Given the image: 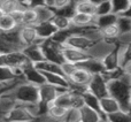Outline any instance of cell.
Wrapping results in <instances>:
<instances>
[{
	"mask_svg": "<svg viewBox=\"0 0 131 122\" xmlns=\"http://www.w3.org/2000/svg\"><path fill=\"white\" fill-rule=\"evenodd\" d=\"M108 96L116 100L121 109L131 112V83L120 77L107 82Z\"/></svg>",
	"mask_w": 131,
	"mask_h": 122,
	"instance_id": "obj_1",
	"label": "cell"
},
{
	"mask_svg": "<svg viewBox=\"0 0 131 122\" xmlns=\"http://www.w3.org/2000/svg\"><path fill=\"white\" fill-rule=\"evenodd\" d=\"M17 103H38L39 88L25 81H21L12 90Z\"/></svg>",
	"mask_w": 131,
	"mask_h": 122,
	"instance_id": "obj_2",
	"label": "cell"
},
{
	"mask_svg": "<svg viewBox=\"0 0 131 122\" xmlns=\"http://www.w3.org/2000/svg\"><path fill=\"white\" fill-rule=\"evenodd\" d=\"M41 51L44 54V59L47 61H52V62L62 63L64 62L63 57H62V47L63 44H59L57 42L52 40V39H46L40 43Z\"/></svg>",
	"mask_w": 131,
	"mask_h": 122,
	"instance_id": "obj_3",
	"label": "cell"
},
{
	"mask_svg": "<svg viewBox=\"0 0 131 122\" xmlns=\"http://www.w3.org/2000/svg\"><path fill=\"white\" fill-rule=\"evenodd\" d=\"M30 61L27 59L22 50L13 51V52L0 54V66L8 68H23Z\"/></svg>",
	"mask_w": 131,
	"mask_h": 122,
	"instance_id": "obj_4",
	"label": "cell"
},
{
	"mask_svg": "<svg viewBox=\"0 0 131 122\" xmlns=\"http://www.w3.org/2000/svg\"><path fill=\"white\" fill-rule=\"evenodd\" d=\"M38 88H39V100L38 101L41 103V104H45V105L53 104L54 99L57 98V96L59 95V93L68 90V89L58 88V86L51 85V84H47V83L41 84Z\"/></svg>",
	"mask_w": 131,
	"mask_h": 122,
	"instance_id": "obj_5",
	"label": "cell"
},
{
	"mask_svg": "<svg viewBox=\"0 0 131 122\" xmlns=\"http://www.w3.org/2000/svg\"><path fill=\"white\" fill-rule=\"evenodd\" d=\"M86 90L89 92L93 93L94 96H97L98 98H102L108 96V90H107V81L104 78L101 74H95L92 75L90 83L88 84Z\"/></svg>",
	"mask_w": 131,
	"mask_h": 122,
	"instance_id": "obj_6",
	"label": "cell"
},
{
	"mask_svg": "<svg viewBox=\"0 0 131 122\" xmlns=\"http://www.w3.org/2000/svg\"><path fill=\"white\" fill-rule=\"evenodd\" d=\"M22 78L28 83H31L34 85H41V84L46 83L45 77H44L43 73L39 72L34 63L29 62L22 68Z\"/></svg>",
	"mask_w": 131,
	"mask_h": 122,
	"instance_id": "obj_7",
	"label": "cell"
},
{
	"mask_svg": "<svg viewBox=\"0 0 131 122\" xmlns=\"http://www.w3.org/2000/svg\"><path fill=\"white\" fill-rule=\"evenodd\" d=\"M115 46H116V43H114V42H108L102 39V40H99L97 43H93L92 46L88 50V53L91 58H95V59L101 60Z\"/></svg>",
	"mask_w": 131,
	"mask_h": 122,
	"instance_id": "obj_8",
	"label": "cell"
},
{
	"mask_svg": "<svg viewBox=\"0 0 131 122\" xmlns=\"http://www.w3.org/2000/svg\"><path fill=\"white\" fill-rule=\"evenodd\" d=\"M18 31V38H20V43L22 45V48L24 46L31 45V44L41 43L39 40L38 36H37V31L35 29V25H21L17 29Z\"/></svg>",
	"mask_w": 131,
	"mask_h": 122,
	"instance_id": "obj_9",
	"label": "cell"
},
{
	"mask_svg": "<svg viewBox=\"0 0 131 122\" xmlns=\"http://www.w3.org/2000/svg\"><path fill=\"white\" fill-rule=\"evenodd\" d=\"M34 119L29 112L23 107L21 103H17L6 115H4V122H28Z\"/></svg>",
	"mask_w": 131,
	"mask_h": 122,
	"instance_id": "obj_10",
	"label": "cell"
},
{
	"mask_svg": "<svg viewBox=\"0 0 131 122\" xmlns=\"http://www.w3.org/2000/svg\"><path fill=\"white\" fill-rule=\"evenodd\" d=\"M62 57H63L64 62L75 63V65L91 58L89 55L88 51L78 50V48H74V47L66 46V45H63V47H62Z\"/></svg>",
	"mask_w": 131,
	"mask_h": 122,
	"instance_id": "obj_11",
	"label": "cell"
},
{
	"mask_svg": "<svg viewBox=\"0 0 131 122\" xmlns=\"http://www.w3.org/2000/svg\"><path fill=\"white\" fill-rule=\"evenodd\" d=\"M71 35L67 38V40L64 42L63 45L66 46H70L74 48H78V50H83V51H88L89 48L92 46V42L90 39H88L84 35L78 34V32H74L72 28H70Z\"/></svg>",
	"mask_w": 131,
	"mask_h": 122,
	"instance_id": "obj_12",
	"label": "cell"
},
{
	"mask_svg": "<svg viewBox=\"0 0 131 122\" xmlns=\"http://www.w3.org/2000/svg\"><path fill=\"white\" fill-rule=\"evenodd\" d=\"M91 77L92 75L89 72L82 69L77 66V68L75 69V72L72 73L70 76H68V82L69 84H72V85H78V86H84V88H88V84L90 83Z\"/></svg>",
	"mask_w": 131,
	"mask_h": 122,
	"instance_id": "obj_13",
	"label": "cell"
},
{
	"mask_svg": "<svg viewBox=\"0 0 131 122\" xmlns=\"http://www.w3.org/2000/svg\"><path fill=\"white\" fill-rule=\"evenodd\" d=\"M35 29L37 31V36H38L39 40H41V42L46 40V39H51L58 31V29L52 23V21L37 23L35 25Z\"/></svg>",
	"mask_w": 131,
	"mask_h": 122,
	"instance_id": "obj_14",
	"label": "cell"
},
{
	"mask_svg": "<svg viewBox=\"0 0 131 122\" xmlns=\"http://www.w3.org/2000/svg\"><path fill=\"white\" fill-rule=\"evenodd\" d=\"M22 52L24 53L27 59L31 63H34V65L39 62V61L45 60L44 59L43 51H41L40 43H36V44H31V45L24 46V47L22 48Z\"/></svg>",
	"mask_w": 131,
	"mask_h": 122,
	"instance_id": "obj_15",
	"label": "cell"
},
{
	"mask_svg": "<svg viewBox=\"0 0 131 122\" xmlns=\"http://www.w3.org/2000/svg\"><path fill=\"white\" fill-rule=\"evenodd\" d=\"M79 68L89 72L91 75H95V74H102L105 72L104 65H102L101 60L95 59V58H89V59L82 61V62L77 63Z\"/></svg>",
	"mask_w": 131,
	"mask_h": 122,
	"instance_id": "obj_16",
	"label": "cell"
},
{
	"mask_svg": "<svg viewBox=\"0 0 131 122\" xmlns=\"http://www.w3.org/2000/svg\"><path fill=\"white\" fill-rule=\"evenodd\" d=\"M71 27L74 28H88V27H95V16L89 15L83 13H75L71 16Z\"/></svg>",
	"mask_w": 131,
	"mask_h": 122,
	"instance_id": "obj_17",
	"label": "cell"
},
{
	"mask_svg": "<svg viewBox=\"0 0 131 122\" xmlns=\"http://www.w3.org/2000/svg\"><path fill=\"white\" fill-rule=\"evenodd\" d=\"M101 62L104 65L105 70H114L120 67V58H118V45L116 46L104 58L101 59Z\"/></svg>",
	"mask_w": 131,
	"mask_h": 122,
	"instance_id": "obj_18",
	"label": "cell"
},
{
	"mask_svg": "<svg viewBox=\"0 0 131 122\" xmlns=\"http://www.w3.org/2000/svg\"><path fill=\"white\" fill-rule=\"evenodd\" d=\"M102 119H107V116L90 108L86 105H83L79 108V120H81V122H99Z\"/></svg>",
	"mask_w": 131,
	"mask_h": 122,
	"instance_id": "obj_19",
	"label": "cell"
},
{
	"mask_svg": "<svg viewBox=\"0 0 131 122\" xmlns=\"http://www.w3.org/2000/svg\"><path fill=\"white\" fill-rule=\"evenodd\" d=\"M17 104L15 97L13 96L12 91H6V92L0 93V114L6 115L12 108L15 107Z\"/></svg>",
	"mask_w": 131,
	"mask_h": 122,
	"instance_id": "obj_20",
	"label": "cell"
},
{
	"mask_svg": "<svg viewBox=\"0 0 131 122\" xmlns=\"http://www.w3.org/2000/svg\"><path fill=\"white\" fill-rule=\"evenodd\" d=\"M100 109H101V113L107 116L112 113L120 111L121 107L114 98H112L111 96H106V97L100 98Z\"/></svg>",
	"mask_w": 131,
	"mask_h": 122,
	"instance_id": "obj_21",
	"label": "cell"
},
{
	"mask_svg": "<svg viewBox=\"0 0 131 122\" xmlns=\"http://www.w3.org/2000/svg\"><path fill=\"white\" fill-rule=\"evenodd\" d=\"M35 67L41 73H52V74L64 75L61 65L57 62H52V61H47V60L39 61V62L35 63Z\"/></svg>",
	"mask_w": 131,
	"mask_h": 122,
	"instance_id": "obj_22",
	"label": "cell"
},
{
	"mask_svg": "<svg viewBox=\"0 0 131 122\" xmlns=\"http://www.w3.org/2000/svg\"><path fill=\"white\" fill-rule=\"evenodd\" d=\"M43 75L45 77V81L47 84L58 86V88H69V82H68V78L64 75L52 74V73H43Z\"/></svg>",
	"mask_w": 131,
	"mask_h": 122,
	"instance_id": "obj_23",
	"label": "cell"
},
{
	"mask_svg": "<svg viewBox=\"0 0 131 122\" xmlns=\"http://www.w3.org/2000/svg\"><path fill=\"white\" fill-rule=\"evenodd\" d=\"M82 97H83V100H84V105H86V106H89L90 108L94 109V111L99 112L100 114H102L101 109H100V99L97 96H94L93 93L89 92V91L86 90L82 93ZM102 115H104V114H102Z\"/></svg>",
	"mask_w": 131,
	"mask_h": 122,
	"instance_id": "obj_24",
	"label": "cell"
},
{
	"mask_svg": "<svg viewBox=\"0 0 131 122\" xmlns=\"http://www.w3.org/2000/svg\"><path fill=\"white\" fill-rule=\"evenodd\" d=\"M72 4L75 6L76 13H83L95 16V5L91 4L88 0H77L76 2H72Z\"/></svg>",
	"mask_w": 131,
	"mask_h": 122,
	"instance_id": "obj_25",
	"label": "cell"
},
{
	"mask_svg": "<svg viewBox=\"0 0 131 122\" xmlns=\"http://www.w3.org/2000/svg\"><path fill=\"white\" fill-rule=\"evenodd\" d=\"M67 113H68L67 108L61 107V106H58V105H54V104H51L50 107H48L47 115L50 116V118H52L54 121L58 122V121H61V120H66Z\"/></svg>",
	"mask_w": 131,
	"mask_h": 122,
	"instance_id": "obj_26",
	"label": "cell"
},
{
	"mask_svg": "<svg viewBox=\"0 0 131 122\" xmlns=\"http://www.w3.org/2000/svg\"><path fill=\"white\" fill-rule=\"evenodd\" d=\"M18 25L9 14H2L0 16V32H9L16 30Z\"/></svg>",
	"mask_w": 131,
	"mask_h": 122,
	"instance_id": "obj_27",
	"label": "cell"
},
{
	"mask_svg": "<svg viewBox=\"0 0 131 122\" xmlns=\"http://www.w3.org/2000/svg\"><path fill=\"white\" fill-rule=\"evenodd\" d=\"M25 6H23L18 0H1L0 2V9L4 14H12L15 11L22 9Z\"/></svg>",
	"mask_w": 131,
	"mask_h": 122,
	"instance_id": "obj_28",
	"label": "cell"
},
{
	"mask_svg": "<svg viewBox=\"0 0 131 122\" xmlns=\"http://www.w3.org/2000/svg\"><path fill=\"white\" fill-rule=\"evenodd\" d=\"M117 16L116 14L111 13L107 14V15H100V16H95V22L94 25L99 29H102L105 27H108L111 24H115L116 20H117Z\"/></svg>",
	"mask_w": 131,
	"mask_h": 122,
	"instance_id": "obj_29",
	"label": "cell"
},
{
	"mask_svg": "<svg viewBox=\"0 0 131 122\" xmlns=\"http://www.w3.org/2000/svg\"><path fill=\"white\" fill-rule=\"evenodd\" d=\"M37 23H38V16H37L36 9L30 8V7H24L22 25H36Z\"/></svg>",
	"mask_w": 131,
	"mask_h": 122,
	"instance_id": "obj_30",
	"label": "cell"
},
{
	"mask_svg": "<svg viewBox=\"0 0 131 122\" xmlns=\"http://www.w3.org/2000/svg\"><path fill=\"white\" fill-rule=\"evenodd\" d=\"M52 23L55 25V28L58 29V31H62V30H68L71 28V20L70 17L63 15H59V14L55 13V15L53 16Z\"/></svg>",
	"mask_w": 131,
	"mask_h": 122,
	"instance_id": "obj_31",
	"label": "cell"
},
{
	"mask_svg": "<svg viewBox=\"0 0 131 122\" xmlns=\"http://www.w3.org/2000/svg\"><path fill=\"white\" fill-rule=\"evenodd\" d=\"M118 58H120V67L123 69L131 61V44L118 45Z\"/></svg>",
	"mask_w": 131,
	"mask_h": 122,
	"instance_id": "obj_32",
	"label": "cell"
},
{
	"mask_svg": "<svg viewBox=\"0 0 131 122\" xmlns=\"http://www.w3.org/2000/svg\"><path fill=\"white\" fill-rule=\"evenodd\" d=\"M100 30H101V34H102V38H104L105 40L116 43V38H117L118 35H120V31H118V28H117V25H116V23L115 24L108 25V27H105Z\"/></svg>",
	"mask_w": 131,
	"mask_h": 122,
	"instance_id": "obj_33",
	"label": "cell"
},
{
	"mask_svg": "<svg viewBox=\"0 0 131 122\" xmlns=\"http://www.w3.org/2000/svg\"><path fill=\"white\" fill-rule=\"evenodd\" d=\"M107 121L108 122H131V112L120 111L112 113L107 115Z\"/></svg>",
	"mask_w": 131,
	"mask_h": 122,
	"instance_id": "obj_34",
	"label": "cell"
},
{
	"mask_svg": "<svg viewBox=\"0 0 131 122\" xmlns=\"http://www.w3.org/2000/svg\"><path fill=\"white\" fill-rule=\"evenodd\" d=\"M35 9H36L37 16H38V23L51 21L53 18V16L55 15V12L53 11V9L46 7V6L38 7V8H35Z\"/></svg>",
	"mask_w": 131,
	"mask_h": 122,
	"instance_id": "obj_35",
	"label": "cell"
},
{
	"mask_svg": "<svg viewBox=\"0 0 131 122\" xmlns=\"http://www.w3.org/2000/svg\"><path fill=\"white\" fill-rule=\"evenodd\" d=\"M116 25L118 28L120 34H125V32H131V18L125 17L123 15H118L116 20Z\"/></svg>",
	"mask_w": 131,
	"mask_h": 122,
	"instance_id": "obj_36",
	"label": "cell"
},
{
	"mask_svg": "<svg viewBox=\"0 0 131 122\" xmlns=\"http://www.w3.org/2000/svg\"><path fill=\"white\" fill-rule=\"evenodd\" d=\"M130 0H111L112 4V12L116 15H121L127 9Z\"/></svg>",
	"mask_w": 131,
	"mask_h": 122,
	"instance_id": "obj_37",
	"label": "cell"
},
{
	"mask_svg": "<svg viewBox=\"0 0 131 122\" xmlns=\"http://www.w3.org/2000/svg\"><path fill=\"white\" fill-rule=\"evenodd\" d=\"M113 13L112 12V4L111 0H102L101 2L95 6V16L107 15V14Z\"/></svg>",
	"mask_w": 131,
	"mask_h": 122,
	"instance_id": "obj_38",
	"label": "cell"
},
{
	"mask_svg": "<svg viewBox=\"0 0 131 122\" xmlns=\"http://www.w3.org/2000/svg\"><path fill=\"white\" fill-rule=\"evenodd\" d=\"M16 78H17V77L13 74L10 68L0 66V83L1 84L8 83V82L14 81V79H16Z\"/></svg>",
	"mask_w": 131,
	"mask_h": 122,
	"instance_id": "obj_39",
	"label": "cell"
},
{
	"mask_svg": "<svg viewBox=\"0 0 131 122\" xmlns=\"http://www.w3.org/2000/svg\"><path fill=\"white\" fill-rule=\"evenodd\" d=\"M57 14H59V15H63V16H67V17H70L71 18V16L74 15L75 13H76V11H75V6H74V4H69L68 6H66L63 7L62 9H60V11H58V12H55Z\"/></svg>",
	"mask_w": 131,
	"mask_h": 122,
	"instance_id": "obj_40",
	"label": "cell"
},
{
	"mask_svg": "<svg viewBox=\"0 0 131 122\" xmlns=\"http://www.w3.org/2000/svg\"><path fill=\"white\" fill-rule=\"evenodd\" d=\"M116 44L117 45H128L131 44V32H125V34H120L116 38Z\"/></svg>",
	"mask_w": 131,
	"mask_h": 122,
	"instance_id": "obj_41",
	"label": "cell"
},
{
	"mask_svg": "<svg viewBox=\"0 0 131 122\" xmlns=\"http://www.w3.org/2000/svg\"><path fill=\"white\" fill-rule=\"evenodd\" d=\"M61 67H62V70H63L64 76L68 77L75 72V69L77 68V65H75V63H70V62H63L61 65Z\"/></svg>",
	"mask_w": 131,
	"mask_h": 122,
	"instance_id": "obj_42",
	"label": "cell"
},
{
	"mask_svg": "<svg viewBox=\"0 0 131 122\" xmlns=\"http://www.w3.org/2000/svg\"><path fill=\"white\" fill-rule=\"evenodd\" d=\"M66 120L68 122H72L79 120V108H69L67 113V118Z\"/></svg>",
	"mask_w": 131,
	"mask_h": 122,
	"instance_id": "obj_43",
	"label": "cell"
},
{
	"mask_svg": "<svg viewBox=\"0 0 131 122\" xmlns=\"http://www.w3.org/2000/svg\"><path fill=\"white\" fill-rule=\"evenodd\" d=\"M23 9H24V8H22V9H18V11H15V12H14V13L9 14V15H10L12 17L14 18V21H15V22H16V24H17L18 27H21V25H22Z\"/></svg>",
	"mask_w": 131,
	"mask_h": 122,
	"instance_id": "obj_44",
	"label": "cell"
},
{
	"mask_svg": "<svg viewBox=\"0 0 131 122\" xmlns=\"http://www.w3.org/2000/svg\"><path fill=\"white\" fill-rule=\"evenodd\" d=\"M25 7L30 8H38V7L45 6V0H28L27 4L24 5Z\"/></svg>",
	"mask_w": 131,
	"mask_h": 122,
	"instance_id": "obj_45",
	"label": "cell"
},
{
	"mask_svg": "<svg viewBox=\"0 0 131 122\" xmlns=\"http://www.w3.org/2000/svg\"><path fill=\"white\" fill-rule=\"evenodd\" d=\"M69 4H71L70 0H54V7H53V9H54V12H58L60 9H62L63 7L68 6Z\"/></svg>",
	"mask_w": 131,
	"mask_h": 122,
	"instance_id": "obj_46",
	"label": "cell"
},
{
	"mask_svg": "<svg viewBox=\"0 0 131 122\" xmlns=\"http://www.w3.org/2000/svg\"><path fill=\"white\" fill-rule=\"evenodd\" d=\"M121 15H123V16H125V17H129L131 18V0H130V2H129V5H128V7H127V9H125L124 12H123Z\"/></svg>",
	"mask_w": 131,
	"mask_h": 122,
	"instance_id": "obj_47",
	"label": "cell"
},
{
	"mask_svg": "<svg viewBox=\"0 0 131 122\" xmlns=\"http://www.w3.org/2000/svg\"><path fill=\"white\" fill-rule=\"evenodd\" d=\"M45 6L53 9V7H54V0H45ZM53 11H54V9H53Z\"/></svg>",
	"mask_w": 131,
	"mask_h": 122,
	"instance_id": "obj_48",
	"label": "cell"
},
{
	"mask_svg": "<svg viewBox=\"0 0 131 122\" xmlns=\"http://www.w3.org/2000/svg\"><path fill=\"white\" fill-rule=\"evenodd\" d=\"M123 70H124L125 73H129V74H131V61L128 63L127 66H125L124 68H123Z\"/></svg>",
	"mask_w": 131,
	"mask_h": 122,
	"instance_id": "obj_49",
	"label": "cell"
},
{
	"mask_svg": "<svg viewBox=\"0 0 131 122\" xmlns=\"http://www.w3.org/2000/svg\"><path fill=\"white\" fill-rule=\"evenodd\" d=\"M28 122H41V120H40V116H37V118H34V119H31V120L28 121Z\"/></svg>",
	"mask_w": 131,
	"mask_h": 122,
	"instance_id": "obj_50",
	"label": "cell"
},
{
	"mask_svg": "<svg viewBox=\"0 0 131 122\" xmlns=\"http://www.w3.org/2000/svg\"><path fill=\"white\" fill-rule=\"evenodd\" d=\"M88 1H90L91 4H93V5H95V6H97L98 4H99V2H101L102 0H88Z\"/></svg>",
	"mask_w": 131,
	"mask_h": 122,
	"instance_id": "obj_51",
	"label": "cell"
},
{
	"mask_svg": "<svg viewBox=\"0 0 131 122\" xmlns=\"http://www.w3.org/2000/svg\"><path fill=\"white\" fill-rule=\"evenodd\" d=\"M18 1H20V2H21V4H22V5H23V6H24V5H25V4H27V1H28V0H18Z\"/></svg>",
	"mask_w": 131,
	"mask_h": 122,
	"instance_id": "obj_52",
	"label": "cell"
},
{
	"mask_svg": "<svg viewBox=\"0 0 131 122\" xmlns=\"http://www.w3.org/2000/svg\"><path fill=\"white\" fill-rule=\"evenodd\" d=\"M0 122H4V115L0 114Z\"/></svg>",
	"mask_w": 131,
	"mask_h": 122,
	"instance_id": "obj_53",
	"label": "cell"
},
{
	"mask_svg": "<svg viewBox=\"0 0 131 122\" xmlns=\"http://www.w3.org/2000/svg\"><path fill=\"white\" fill-rule=\"evenodd\" d=\"M99 122H108V121H107V119H102V120H100Z\"/></svg>",
	"mask_w": 131,
	"mask_h": 122,
	"instance_id": "obj_54",
	"label": "cell"
},
{
	"mask_svg": "<svg viewBox=\"0 0 131 122\" xmlns=\"http://www.w3.org/2000/svg\"><path fill=\"white\" fill-rule=\"evenodd\" d=\"M2 14H4V13H2V11H1V9H0V16H1Z\"/></svg>",
	"mask_w": 131,
	"mask_h": 122,
	"instance_id": "obj_55",
	"label": "cell"
},
{
	"mask_svg": "<svg viewBox=\"0 0 131 122\" xmlns=\"http://www.w3.org/2000/svg\"><path fill=\"white\" fill-rule=\"evenodd\" d=\"M70 1H71V2H76L77 0H70Z\"/></svg>",
	"mask_w": 131,
	"mask_h": 122,
	"instance_id": "obj_56",
	"label": "cell"
},
{
	"mask_svg": "<svg viewBox=\"0 0 131 122\" xmlns=\"http://www.w3.org/2000/svg\"><path fill=\"white\" fill-rule=\"evenodd\" d=\"M72 122H81V120H76V121H72Z\"/></svg>",
	"mask_w": 131,
	"mask_h": 122,
	"instance_id": "obj_57",
	"label": "cell"
},
{
	"mask_svg": "<svg viewBox=\"0 0 131 122\" xmlns=\"http://www.w3.org/2000/svg\"><path fill=\"white\" fill-rule=\"evenodd\" d=\"M1 86H2V84H1V83H0V89H1Z\"/></svg>",
	"mask_w": 131,
	"mask_h": 122,
	"instance_id": "obj_58",
	"label": "cell"
},
{
	"mask_svg": "<svg viewBox=\"0 0 131 122\" xmlns=\"http://www.w3.org/2000/svg\"><path fill=\"white\" fill-rule=\"evenodd\" d=\"M0 2H1V0H0Z\"/></svg>",
	"mask_w": 131,
	"mask_h": 122,
	"instance_id": "obj_59",
	"label": "cell"
}]
</instances>
